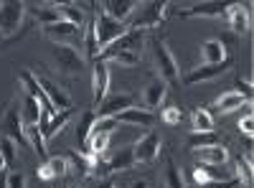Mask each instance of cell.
<instances>
[{"label":"cell","mask_w":254,"mask_h":188,"mask_svg":"<svg viewBox=\"0 0 254 188\" xmlns=\"http://www.w3.org/2000/svg\"><path fill=\"white\" fill-rule=\"evenodd\" d=\"M150 46H153V61H155V69H158V76L165 81V84H176L178 81V64L168 49V44L163 38L153 36L150 38Z\"/></svg>","instance_id":"1"},{"label":"cell","mask_w":254,"mask_h":188,"mask_svg":"<svg viewBox=\"0 0 254 188\" xmlns=\"http://www.w3.org/2000/svg\"><path fill=\"white\" fill-rule=\"evenodd\" d=\"M51 64L56 66V71L69 76H79L84 71L81 54L76 51V46H66V44H51Z\"/></svg>","instance_id":"2"},{"label":"cell","mask_w":254,"mask_h":188,"mask_svg":"<svg viewBox=\"0 0 254 188\" xmlns=\"http://www.w3.org/2000/svg\"><path fill=\"white\" fill-rule=\"evenodd\" d=\"M26 18V3L20 0H3L0 3V38H13Z\"/></svg>","instance_id":"3"},{"label":"cell","mask_w":254,"mask_h":188,"mask_svg":"<svg viewBox=\"0 0 254 188\" xmlns=\"http://www.w3.org/2000/svg\"><path fill=\"white\" fill-rule=\"evenodd\" d=\"M92 28H94V36H97V44H99V54L107 49L110 44H115L117 38H122L127 31L125 23H120V20H115V18H110L107 13H102V15H97L94 18V23H92Z\"/></svg>","instance_id":"4"},{"label":"cell","mask_w":254,"mask_h":188,"mask_svg":"<svg viewBox=\"0 0 254 188\" xmlns=\"http://www.w3.org/2000/svg\"><path fill=\"white\" fill-rule=\"evenodd\" d=\"M44 36L51 38V44L74 46V41H84V28L69 23V20H56L51 26H44Z\"/></svg>","instance_id":"5"},{"label":"cell","mask_w":254,"mask_h":188,"mask_svg":"<svg viewBox=\"0 0 254 188\" xmlns=\"http://www.w3.org/2000/svg\"><path fill=\"white\" fill-rule=\"evenodd\" d=\"M231 66H234V59L226 56L221 64H201V66H196V69H190V71L183 76V81H186L188 87H190V84H201V81H208V79H216V76L226 74Z\"/></svg>","instance_id":"6"},{"label":"cell","mask_w":254,"mask_h":188,"mask_svg":"<svg viewBox=\"0 0 254 188\" xmlns=\"http://www.w3.org/2000/svg\"><path fill=\"white\" fill-rule=\"evenodd\" d=\"M132 153H135V163H153L160 155V137L155 132H145L135 145H132Z\"/></svg>","instance_id":"7"},{"label":"cell","mask_w":254,"mask_h":188,"mask_svg":"<svg viewBox=\"0 0 254 188\" xmlns=\"http://www.w3.org/2000/svg\"><path fill=\"white\" fill-rule=\"evenodd\" d=\"M92 89H94V104L99 107L102 99L107 97V89H110V69H107V61H102V59L94 61V69H92Z\"/></svg>","instance_id":"8"},{"label":"cell","mask_w":254,"mask_h":188,"mask_svg":"<svg viewBox=\"0 0 254 188\" xmlns=\"http://www.w3.org/2000/svg\"><path fill=\"white\" fill-rule=\"evenodd\" d=\"M168 3H147V5H142V15L135 20V26L132 28H137V31H145V28H153V26H158L160 20L168 15Z\"/></svg>","instance_id":"9"},{"label":"cell","mask_w":254,"mask_h":188,"mask_svg":"<svg viewBox=\"0 0 254 188\" xmlns=\"http://www.w3.org/2000/svg\"><path fill=\"white\" fill-rule=\"evenodd\" d=\"M226 20H229V28L234 31L237 36L249 33V26H252V18H249V5H242V3L229 5V8H226Z\"/></svg>","instance_id":"10"},{"label":"cell","mask_w":254,"mask_h":188,"mask_svg":"<svg viewBox=\"0 0 254 188\" xmlns=\"http://www.w3.org/2000/svg\"><path fill=\"white\" fill-rule=\"evenodd\" d=\"M36 81H38V87L44 89V94L49 97V102L54 104V110H56V112H59V110H69V107H71L69 94L64 92L61 87H56L51 79H46V76H41V74H38V76H36Z\"/></svg>","instance_id":"11"},{"label":"cell","mask_w":254,"mask_h":188,"mask_svg":"<svg viewBox=\"0 0 254 188\" xmlns=\"http://www.w3.org/2000/svg\"><path fill=\"white\" fill-rule=\"evenodd\" d=\"M135 104L132 94H112V97H104L99 104V117H117L120 112L130 110Z\"/></svg>","instance_id":"12"},{"label":"cell","mask_w":254,"mask_h":188,"mask_svg":"<svg viewBox=\"0 0 254 188\" xmlns=\"http://www.w3.org/2000/svg\"><path fill=\"white\" fill-rule=\"evenodd\" d=\"M193 155L198 160V165H226L229 160V150L224 145H206V148H193Z\"/></svg>","instance_id":"13"},{"label":"cell","mask_w":254,"mask_h":188,"mask_svg":"<svg viewBox=\"0 0 254 188\" xmlns=\"http://www.w3.org/2000/svg\"><path fill=\"white\" fill-rule=\"evenodd\" d=\"M226 3H219V0H208V3H196L193 8L183 10V18H221L226 15Z\"/></svg>","instance_id":"14"},{"label":"cell","mask_w":254,"mask_h":188,"mask_svg":"<svg viewBox=\"0 0 254 188\" xmlns=\"http://www.w3.org/2000/svg\"><path fill=\"white\" fill-rule=\"evenodd\" d=\"M165 94H168V84H165L160 76H155L150 84L145 87V92H142L145 107H147V110H158L160 104H163V99H165Z\"/></svg>","instance_id":"15"},{"label":"cell","mask_w":254,"mask_h":188,"mask_svg":"<svg viewBox=\"0 0 254 188\" xmlns=\"http://www.w3.org/2000/svg\"><path fill=\"white\" fill-rule=\"evenodd\" d=\"M226 56V46L219 38H208L201 44V64H221Z\"/></svg>","instance_id":"16"},{"label":"cell","mask_w":254,"mask_h":188,"mask_svg":"<svg viewBox=\"0 0 254 188\" xmlns=\"http://www.w3.org/2000/svg\"><path fill=\"white\" fill-rule=\"evenodd\" d=\"M102 8H104V13H107L110 18L125 23V20L135 13L137 3H135V0H107V3H102Z\"/></svg>","instance_id":"17"},{"label":"cell","mask_w":254,"mask_h":188,"mask_svg":"<svg viewBox=\"0 0 254 188\" xmlns=\"http://www.w3.org/2000/svg\"><path fill=\"white\" fill-rule=\"evenodd\" d=\"M244 102H249V99H247L242 92L231 89V92H224L221 97H216V99H214V110H216V112H221V115H229V112L239 110Z\"/></svg>","instance_id":"18"},{"label":"cell","mask_w":254,"mask_h":188,"mask_svg":"<svg viewBox=\"0 0 254 188\" xmlns=\"http://www.w3.org/2000/svg\"><path fill=\"white\" fill-rule=\"evenodd\" d=\"M155 120V115L150 110H137V107H130V110H125L117 115V122H127V125H145V127H150Z\"/></svg>","instance_id":"19"},{"label":"cell","mask_w":254,"mask_h":188,"mask_svg":"<svg viewBox=\"0 0 254 188\" xmlns=\"http://www.w3.org/2000/svg\"><path fill=\"white\" fill-rule=\"evenodd\" d=\"M20 99H23V110H20V120H23V125H38L41 115H44L41 104L26 92H20Z\"/></svg>","instance_id":"20"},{"label":"cell","mask_w":254,"mask_h":188,"mask_svg":"<svg viewBox=\"0 0 254 188\" xmlns=\"http://www.w3.org/2000/svg\"><path fill=\"white\" fill-rule=\"evenodd\" d=\"M71 120V110H61V112H56L51 120H49V125L44 130H41V135H44L46 140H51V137H56L64 127H66V122Z\"/></svg>","instance_id":"21"},{"label":"cell","mask_w":254,"mask_h":188,"mask_svg":"<svg viewBox=\"0 0 254 188\" xmlns=\"http://www.w3.org/2000/svg\"><path fill=\"white\" fill-rule=\"evenodd\" d=\"M26 8H31V13L36 15V20H41L44 26H51V23H56V20H61V15H59V10H56V5H54V3H49V5L26 3Z\"/></svg>","instance_id":"22"},{"label":"cell","mask_w":254,"mask_h":188,"mask_svg":"<svg viewBox=\"0 0 254 188\" xmlns=\"http://www.w3.org/2000/svg\"><path fill=\"white\" fill-rule=\"evenodd\" d=\"M190 125H193V132H214V115L208 110H193L190 115Z\"/></svg>","instance_id":"23"},{"label":"cell","mask_w":254,"mask_h":188,"mask_svg":"<svg viewBox=\"0 0 254 188\" xmlns=\"http://www.w3.org/2000/svg\"><path fill=\"white\" fill-rule=\"evenodd\" d=\"M135 165V153H132V145H127V148L117 150V155L110 160V168L112 171H130Z\"/></svg>","instance_id":"24"},{"label":"cell","mask_w":254,"mask_h":188,"mask_svg":"<svg viewBox=\"0 0 254 188\" xmlns=\"http://www.w3.org/2000/svg\"><path fill=\"white\" fill-rule=\"evenodd\" d=\"M26 137H28V145L38 155H46V137L41 135L38 125H26Z\"/></svg>","instance_id":"25"},{"label":"cell","mask_w":254,"mask_h":188,"mask_svg":"<svg viewBox=\"0 0 254 188\" xmlns=\"http://www.w3.org/2000/svg\"><path fill=\"white\" fill-rule=\"evenodd\" d=\"M0 158H3L5 168H15V163H18V150H15V142H13L8 135L0 137Z\"/></svg>","instance_id":"26"},{"label":"cell","mask_w":254,"mask_h":188,"mask_svg":"<svg viewBox=\"0 0 254 188\" xmlns=\"http://www.w3.org/2000/svg\"><path fill=\"white\" fill-rule=\"evenodd\" d=\"M117 125H120L117 117H97L94 125H92V130H89V135H112L117 130Z\"/></svg>","instance_id":"27"},{"label":"cell","mask_w":254,"mask_h":188,"mask_svg":"<svg viewBox=\"0 0 254 188\" xmlns=\"http://www.w3.org/2000/svg\"><path fill=\"white\" fill-rule=\"evenodd\" d=\"M94 112H81V120L76 125V142L79 145H87V137H89V130H92V125H94Z\"/></svg>","instance_id":"28"},{"label":"cell","mask_w":254,"mask_h":188,"mask_svg":"<svg viewBox=\"0 0 254 188\" xmlns=\"http://www.w3.org/2000/svg\"><path fill=\"white\" fill-rule=\"evenodd\" d=\"M165 186H168V188H186L183 176H181V171H178V165H176L171 158L165 160Z\"/></svg>","instance_id":"29"},{"label":"cell","mask_w":254,"mask_h":188,"mask_svg":"<svg viewBox=\"0 0 254 188\" xmlns=\"http://www.w3.org/2000/svg\"><path fill=\"white\" fill-rule=\"evenodd\" d=\"M234 176L244 183V186H252V158L249 155H239L237 158V171Z\"/></svg>","instance_id":"30"},{"label":"cell","mask_w":254,"mask_h":188,"mask_svg":"<svg viewBox=\"0 0 254 188\" xmlns=\"http://www.w3.org/2000/svg\"><path fill=\"white\" fill-rule=\"evenodd\" d=\"M81 44H84V49H87V56L89 59H99V44H97V36H94V28L89 26L87 31H84V41H81Z\"/></svg>","instance_id":"31"},{"label":"cell","mask_w":254,"mask_h":188,"mask_svg":"<svg viewBox=\"0 0 254 188\" xmlns=\"http://www.w3.org/2000/svg\"><path fill=\"white\" fill-rule=\"evenodd\" d=\"M107 59L117 61V64H122V66H137V64H140V56H137L135 51H115V54L107 56Z\"/></svg>","instance_id":"32"},{"label":"cell","mask_w":254,"mask_h":188,"mask_svg":"<svg viewBox=\"0 0 254 188\" xmlns=\"http://www.w3.org/2000/svg\"><path fill=\"white\" fill-rule=\"evenodd\" d=\"M206 145H216L214 132H193V137H190V148H206Z\"/></svg>","instance_id":"33"},{"label":"cell","mask_w":254,"mask_h":188,"mask_svg":"<svg viewBox=\"0 0 254 188\" xmlns=\"http://www.w3.org/2000/svg\"><path fill=\"white\" fill-rule=\"evenodd\" d=\"M49 168L54 171V176H64L69 171V160L61 155H54V158H49Z\"/></svg>","instance_id":"34"},{"label":"cell","mask_w":254,"mask_h":188,"mask_svg":"<svg viewBox=\"0 0 254 188\" xmlns=\"http://www.w3.org/2000/svg\"><path fill=\"white\" fill-rule=\"evenodd\" d=\"M163 122H165V125H181V122H183V110H181V107H168V110H163Z\"/></svg>","instance_id":"35"},{"label":"cell","mask_w":254,"mask_h":188,"mask_svg":"<svg viewBox=\"0 0 254 188\" xmlns=\"http://www.w3.org/2000/svg\"><path fill=\"white\" fill-rule=\"evenodd\" d=\"M239 130H242V135H247V140H252V132H254V115L252 112H247L239 120Z\"/></svg>","instance_id":"36"},{"label":"cell","mask_w":254,"mask_h":188,"mask_svg":"<svg viewBox=\"0 0 254 188\" xmlns=\"http://www.w3.org/2000/svg\"><path fill=\"white\" fill-rule=\"evenodd\" d=\"M8 188H26V176L20 171L8 173Z\"/></svg>","instance_id":"37"},{"label":"cell","mask_w":254,"mask_h":188,"mask_svg":"<svg viewBox=\"0 0 254 188\" xmlns=\"http://www.w3.org/2000/svg\"><path fill=\"white\" fill-rule=\"evenodd\" d=\"M36 173H38V178H41V181H51V178H56V176H54V171L49 168V163H44Z\"/></svg>","instance_id":"38"},{"label":"cell","mask_w":254,"mask_h":188,"mask_svg":"<svg viewBox=\"0 0 254 188\" xmlns=\"http://www.w3.org/2000/svg\"><path fill=\"white\" fill-rule=\"evenodd\" d=\"M193 181H196L198 186L208 183V176H206V171H203V165H196V171H193Z\"/></svg>","instance_id":"39"},{"label":"cell","mask_w":254,"mask_h":188,"mask_svg":"<svg viewBox=\"0 0 254 188\" xmlns=\"http://www.w3.org/2000/svg\"><path fill=\"white\" fill-rule=\"evenodd\" d=\"M237 87H239V89H244L242 94H244L247 99L252 97V81H244V79H239V81H237Z\"/></svg>","instance_id":"40"},{"label":"cell","mask_w":254,"mask_h":188,"mask_svg":"<svg viewBox=\"0 0 254 188\" xmlns=\"http://www.w3.org/2000/svg\"><path fill=\"white\" fill-rule=\"evenodd\" d=\"M130 188H150V181H147V178H135L130 183Z\"/></svg>","instance_id":"41"},{"label":"cell","mask_w":254,"mask_h":188,"mask_svg":"<svg viewBox=\"0 0 254 188\" xmlns=\"http://www.w3.org/2000/svg\"><path fill=\"white\" fill-rule=\"evenodd\" d=\"M94 188H115V183H112L110 178H102V181H99V183H97Z\"/></svg>","instance_id":"42"},{"label":"cell","mask_w":254,"mask_h":188,"mask_svg":"<svg viewBox=\"0 0 254 188\" xmlns=\"http://www.w3.org/2000/svg\"><path fill=\"white\" fill-rule=\"evenodd\" d=\"M0 188H8V173L0 171Z\"/></svg>","instance_id":"43"},{"label":"cell","mask_w":254,"mask_h":188,"mask_svg":"<svg viewBox=\"0 0 254 188\" xmlns=\"http://www.w3.org/2000/svg\"><path fill=\"white\" fill-rule=\"evenodd\" d=\"M0 171H5V163H3V158H0Z\"/></svg>","instance_id":"44"},{"label":"cell","mask_w":254,"mask_h":188,"mask_svg":"<svg viewBox=\"0 0 254 188\" xmlns=\"http://www.w3.org/2000/svg\"><path fill=\"white\" fill-rule=\"evenodd\" d=\"M0 41H3V38H0Z\"/></svg>","instance_id":"45"}]
</instances>
